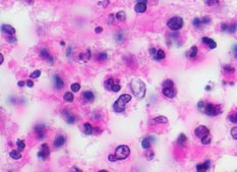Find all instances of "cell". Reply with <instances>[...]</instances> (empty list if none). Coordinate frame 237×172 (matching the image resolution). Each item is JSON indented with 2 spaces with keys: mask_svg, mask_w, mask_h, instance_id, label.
<instances>
[{
  "mask_svg": "<svg viewBox=\"0 0 237 172\" xmlns=\"http://www.w3.org/2000/svg\"><path fill=\"white\" fill-rule=\"evenodd\" d=\"M131 100V96L128 94H123L115 101L114 105H113V109H114L115 112L117 113H121L125 110L126 104H127L129 101Z\"/></svg>",
  "mask_w": 237,
  "mask_h": 172,
  "instance_id": "3957f363",
  "label": "cell"
},
{
  "mask_svg": "<svg viewBox=\"0 0 237 172\" xmlns=\"http://www.w3.org/2000/svg\"><path fill=\"white\" fill-rule=\"evenodd\" d=\"M74 172H83L81 170H79L77 167H74Z\"/></svg>",
  "mask_w": 237,
  "mask_h": 172,
  "instance_id": "816d5d0a",
  "label": "cell"
},
{
  "mask_svg": "<svg viewBox=\"0 0 237 172\" xmlns=\"http://www.w3.org/2000/svg\"><path fill=\"white\" fill-rule=\"evenodd\" d=\"M26 85H28V87H30V88H32V87H34V83H33L31 79H29L28 81H26Z\"/></svg>",
  "mask_w": 237,
  "mask_h": 172,
  "instance_id": "7dc6e473",
  "label": "cell"
},
{
  "mask_svg": "<svg viewBox=\"0 0 237 172\" xmlns=\"http://www.w3.org/2000/svg\"><path fill=\"white\" fill-rule=\"evenodd\" d=\"M154 121L157 123H167L168 119L167 117H165V116H158V117H156L154 119Z\"/></svg>",
  "mask_w": 237,
  "mask_h": 172,
  "instance_id": "4dcf8cb0",
  "label": "cell"
},
{
  "mask_svg": "<svg viewBox=\"0 0 237 172\" xmlns=\"http://www.w3.org/2000/svg\"><path fill=\"white\" fill-rule=\"evenodd\" d=\"M151 145H152V142H151L150 138H143V142H141V147H143V149H145V150H149L151 148Z\"/></svg>",
  "mask_w": 237,
  "mask_h": 172,
  "instance_id": "7402d4cb",
  "label": "cell"
},
{
  "mask_svg": "<svg viewBox=\"0 0 237 172\" xmlns=\"http://www.w3.org/2000/svg\"><path fill=\"white\" fill-rule=\"evenodd\" d=\"M70 88H71L72 92L76 93V92H79V90H81V85H79V83H74V84H72V85L70 86Z\"/></svg>",
  "mask_w": 237,
  "mask_h": 172,
  "instance_id": "1f68e13d",
  "label": "cell"
},
{
  "mask_svg": "<svg viewBox=\"0 0 237 172\" xmlns=\"http://www.w3.org/2000/svg\"><path fill=\"white\" fill-rule=\"evenodd\" d=\"M210 167H211V162L208 160L205 163H201L196 166V172H208Z\"/></svg>",
  "mask_w": 237,
  "mask_h": 172,
  "instance_id": "9c48e42d",
  "label": "cell"
},
{
  "mask_svg": "<svg viewBox=\"0 0 237 172\" xmlns=\"http://www.w3.org/2000/svg\"><path fill=\"white\" fill-rule=\"evenodd\" d=\"M201 143H203V145H209L210 143H211V136H206V138H201Z\"/></svg>",
  "mask_w": 237,
  "mask_h": 172,
  "instance_id": "d590c367",
  "label": "cell"
},
{
  "mask_svg": "<svg viewBox=\"0 0 237 172\" xmlns=\"http://www.w3.org/2000/svg\"><path fill=\"white\" fill-rule=\"evenodd\" d=\"M65 143V138L63 136H59L56 138V140L54 141V147L55 148H60L62 147Z\"/></svg>",
  "mask_w": 237,
  "mask_h": 172,
  "instance_id": "e0dca14e",
  "label": "cell"
},
{
  "mask_svg": "<svg viewBox=\"0 0 237 172\" xmlns=\"http://www.w3.org/2000/svg\"><path fill=\"white\" fill-rule=\"evenodd\" d=\"M95 31H96V33H101L102 32V28H101V26H98V28H96V30H95Z\"/></svg>",
  "mask_w": 237,
  "mask_h": 172,
  "instance_id": "681fc988",
  "label": "cell"
},
{
  "mask_svg": "<svg viewBox=\"0 0 237 172\" xmlns=\"http://www.w3.org/2000/svg\"><path fill=\"white\" fill-rule=\"evenodd\" d=\"M219 2V0H207V4L209 6H215L217 5Z\"/></svg>",
  "mask_w": 237,
  "mask_h": 172,
  "instance_id": "f35d334b",
  "label": "cell"
},
{
  "mask_svg": "<svg viewBox=\"0 0 237 172\" xmlns=\"http://www.w3.org/2000/svg\"><path fill=\"white\" fill-rule=\"evenodd\" d=\"M1 30H2V32L5 33V34H7V35H9V36H12V35L15 33L14 28L11 26H9V25H3L1 26Z\"/></svg>",
  "mask_w": 237,
  "mask_h": 172,
  "instance_id": "4fadbf2b",
  "label": "cell"
},
{
  "mask_svg": "<svg viewBox=\"0 0 237 172\" xmlns=\"http://www.w3.org/2000/svg\"><path fill=\"white\" fill-rule=\"evenodd\" d=\"M81 97H83V100L85 101L86 103H91L94 101L95 99V95L93 94L91 91H86L83 93V95H81Z\"/></svg>",
  "mask_w": 237,
  "mask_h": 172,
  "instance_id": "8fae6325",
  "label": "cell"
},
{
  "mask_svg": "<svg viewBox=\"0 0 237 172\" xmlns=\"http://www.w3.org/2000/svg\"><path fill=\"white\" fill-rule=\"evenodd\" d=\"M201 21L203 25H207V24H209L210 21H211V19H210L209 16H203V19H201Z\"/></svg>",
  "mask_w": 237,
  "mask_h": 172,
  "instance_id": "ab89813d",
  "label": "cell"
},
{
  "mask_svg": "<svg viewBox=\"0 0 237 172\" xmlns=\"http://www.w3.org/2000/svg\"><path fill=\"white\" fill-rule=\"evenodd\" d=\"M162 93L165 97L167 98H174L176 96L177 92L174 88H169V89H162Z\"/></svg>",
  "mask_w": 237,
  "mask_h": 172,
  "instance_id": "7c38bea8",
  "label": "cell"
},
{
  "mask_svg": "<svg viewBox=\"0 0 237 172\" xmlns=\"http://www.w3.org/2000/svg\"><path fill=\"white\" fill-rule=\"evenodd\" d=\"M167 26L171 31H178L183 26V19L179 16H174L168 21Z\"/></svg>",
  "mask_w": 237,
  "mask_h": 172,
  "instance_id": "277c9868",
  "label": "cell"
},
{
  "mask_svg": "<svg viewBox=\"0 0 237 172\" xmlns=\"http://www.w3.org/2000/svg\"><path fill=\"white\" fill-rule=\"evenodd\" d=\"M64 114H65V117H66V121H67L68 123H74L75 122V117L74 115H72L71 112H69L68 110H66L65 112H64Z\"/></svg>",
  "mask_w": 237,
  "mask_h": 172,
  "instance_id": "44dd1931",
  "label": "cell"
},
{
  "mask_svg": "<svg viewBox=\"0 0 237 172\" xmlns=\"http://www.w3.org/2000/svg\"><path fill=\"white\" fill-rule=\"evenodd\" d=\"M7 41L9 42V43H16V39L15 38H13L12 36H9L7 38Z\"/></svg>",
  "mask_w": 237,
  "mask_h": 172,
  "instance_id": "f6af8a7d",
  "label": "cell"
},
{
  "mask_svg": "<svg viewBox=\"0 0 237 172\" xmlns=\"http://www.w3.org/2000/svg\"><path fill=\"white\" fill-rule=\"evenodd\" d=\"M63 98H64V100H65L66 102H72V101L74 100V96L70 92H66L65 94H64Z\"/></svg>",
  "mask_w": 237,
  "mask_h": 172,
  "instance_id": "4316f807",
  "label": "cell"
},
{
  "mask_svg": "<svg viewBox=\"0 0 237 172\" xmlns=\"http://www.w3.org/2000/svg\"><path fill=\"white\" fill-rule=\"evenodd\" d=\"M223 69H224V71L227 72V74H233V72L235 71V68L232 67L231 65H225Z\"/></svg>",
  "mask_w": 237,
  "mask_h": 172,
  "instance_id": "d6a6232c",
  "label": "cell"
},
{
  "mask_svg": "<svg viewBox=\"0 0 237 172\" xmlns=\"http://www.w3.org/2000/svg\"><path fill=\"white\" fill-rule=\"evenodd\" d=\"M35 131H36L37 133V136L40 138V140H42V138H44V136H45V131H46V127L44 124H38L35 126Z\"/></svg>",
  "mask_w": 237,
  "mask_h": 172,
  "instance_id": "ba28073f",
  "label": "cell"
},
{
  "mask_svg": "<svg viewBox=\"0 0 237 172\" xmlns=\"http://www.w3.org/2000/svg\"><path fill=\"white\" fill-rule=\"evenodd\" d=\"M234 51H235V53H237V45L234 46Z\"/></svg>",
  "mask_w": 237,
  "mask_h": 172,
  "instance_id": "db71d44e",
  "label": "cell"
},
{
  "mask_svg": "<svg viewBox=\"0 0 237 172\" xmlns=\"http://www.w3.org/2000/svg\"><path fill=\"white\" fill-rule=\"evenodd\" d=\"M163 89H169V88H174V83L171 79H166V81H163L162 84Z\"/></svg>",
  "mask_w": 237,
  "mask_h": 172,
  "instance_id": "cb8c5ba5",
  "label": "cell"
},
{
  "mask_svg": "<svg viewBox=\"0 0 237 172\" xmlns=\"http://www.w3.org/2000/svg\"><path fill=\"white\" fill-rule=\"evenodd\" d=\"M150 53H151V55H152V56H156L157 51H156V49H155V48H151V49H150Z\"/></svg>",
  "mask_w": 237,
  "mask_h": 172,
  "instance_id": "bcb514c9",
  "label": "cell"
},
{
  "mask_svg": "<svg viewBox=\"0 0 237 172\" xmlns=\"http://www.w3.org/2000/svg\"><path fill=\"white\" fill-rule=\"evenodd\" d=\"M54 81H55V87H56V89H58V90L62 89L63 86H64V83H63L62 79H60V76H54Z\"/></svg>",
  "mask_w": 237,
  "mask_h": 172,
  "instance_id": "ffe728a7",
  "label": "cell"
},
{
  "mask_svg": "<svg viewBox=\"0 0 237 172\" xmlns=\"http://www.w3.org/2000/svg\"><path fill=\"white\" fill-rule=\"evenodd\" d=\"M235 57H236V58H237V53H236V54H235Z\"/></svg>",
  "mask_w": 237,
  "mask_h": 172,
  "instance_id": "9f6ffc18",
  "label": "cell"
},
{
  "mask_svg": "<svg viewBox=\"0 0 237 172\" xmlns=\"http://www.w3.org/2000/svg\"><path fill=\"white\" fill-rule=\"evenodd\" d=\"M130 87H131V91L137 98L141 99L145 97L146 95V85L141 79H133L130 83Z\"/></svg>",
  "mask_w": 237,
  "mask_h": 172,
  "instance_id": "7a4b0ae2",
  "label": "cell"
},
{
  "mask_svg": "<svg viewBox=\"0 0 237 172\" xmlns=\"http://www.w3.org/2000/svg\"><path fill=\"white\" fill-rule=\"evenodd\" d=\"M9 156L11 157L12 159H14V160H19V159L21 158V154L19 151H17V150H13L9 153Z\"/></svg>",
  "mask_w": 237,
  "mask_h": 172,
  "instance_id": "603a6c76",
  "label": "cell"
},
{
  "mask_svg": "<svg viewBox=\"0 0 237 172\" xmlns=\"http://www.w3.org/2000/svg\"><path fill=\"white\" fill-rule=\"evenodd\" d=\"M198 107L201 112H203V113H206L209 116H216L222 112L221 111V107L219 105H214L212 103H207L203 102V101L198 102Z\"/></svg>",
  "mask_w": 237,
  "mask_h": 172,
  "instance_id": "6da1fadb",
  "label": "cell"
},
{
  "mask_svg": "<svg viewBox=\"0 0 237 172\" xmlns=\"http://www.w3.org/2000/svg\"><path fill=\"white\" fill-rule=\"evenodd\" d=\"M16 146H17V151L23 152V151H24V149H25V148H26V143H25V141L17 140Z\"/></svg>",
  "mask_w": 237,
  "mask_h": 172,
  "instance_id": "83f0119b",
  "label": "cell"
},
{
  "mask_svg": "<svg viewBox=\"0 0 237 172\" xmlns=\"http://www.w3.org/2000/svg\"><path fill=\"white\" fill-rule=\"evenodd\" d=\"M221 29H222V31H224V32L234 33L237 29V24H230V25H228V24H222Z\"/></svg>",
  "mask_w": 237,
  "mask_h": 172,
  "instance_id": "30bf717a",
  "label": "cell"
},
{
  "mask_svg": "<svg viewBox=\"0 0 237 172\" xmlns=\"http://www.w3.org/2000/svg\"><path fill=\"white\" fill-rule=\"evenodd\" d=\"M231 136L234 140H237V126L233 127V128L231 129Z\"/></svg>",
  "mask_w": 237,
  "mask_h": 172,
  "instance_id": "60d3db41",
  "label": "cell"
},
{
  "mask_svg": "<svg viewBox=\"0 0 237 172\" xmlns=\"http://www.w3.org/2000/svg\"><path fill=\"white\" fill-rule=\"evenodd\" d=\"M115 81L113 79H108L107 81H105V83H104V87H105V89L107 90V91H112L113 89V86L115 85Z\"/></svg>",
  "mask_w": 237,
  "mask_h": 172,
  "instance_id": "d6986e66",
  "label": "cell"
},
{
  "mask_svg": "<svg viewBox=\"0 0 237 172\" xmlns=\"http://www.w3.org/2000/svg\"><path fill=\"white\" fill-rule=\"evenodd\" d=\"M165 56H166V54H165V52H164V50L160 49V50H158V51H157V54H156V56H155V59H156V60H162V59L165 58Z\"/></svg>",
  "mask_w": 237,
  "mask_h": 172,
  "instance_id": "484cf974",
  "label": "cell"
},
{
  "mask_svg": "<svg viewBox=\"0 0 237 172\" xmlns=\"http://www.w3.org/2000/svg\"><path fill=\"white\" fill-rule=\"evenodd\" d=\"M194 133H196V136H198V138H201H201L210 136V131L207 126H205V125H200L198 127H196V129L194 131Z\"/></svg>",
  "mask_w": 237,
  "mask_h": 172,
  "instance_id": "8992f818",
  "label": "cell"
},
{
  "mask_svg": "<svg viewBox=\"0 0 237 172\" xmlns=\"http://www.w3.org/2000/svg\"><path fill=\"white\" fill-rule=\"evenodd\" d=\"M137 2H139V3H146V4H148V0H137Z\"/></svg>",
  "mask_w": 237,
  "mask_h": 172,
  "instance_id": "f907efd6",
  "label": "cell"
},
{
  "mask_svg": "<svg viewBox=\"0 0 237 172\" xmlns=\"http://www.w3.org/2000/svg\"><path fill=\"white\" fill-rule=\"evenodd\" d=\"M134 10L137 13H143L147 10V4L146 3H139V2H136V6H134Z\"/></svg>",
  "mask_w": 237,
  "mask_h": 172,
  "instance_id": "9a60e30c",
  "label": "cell"
},
{
  "mask_svg": "<svg viewBox=\"0 0 237 172\" xmlns=\"http://www.w3.org/2000/svg\"><path fill=\"white\" fill-rule=\"evenodd\" d=\"M25 81H19V83H17V85H19V87H24V86H25Z\"/></svg>",
  "mask_w": 237,
  "mask_h": 172,
  "instance_id": "c3c4849f",
  "label": "cell"
},
{
  "mask_svg": "<svg viewBox=\"0 0 237 172\" xmlns=\"http://www.w3.org/2000/svg\"><path fill=\"white\" fill-rule=\"evenodd\" d=\"M187 57L190 59H193L196 57V55H198V47L196 46H192L191 48H190L189 50H188V52L186 53Z\"/></svg>",
  "mask_w": 237,
  "mask_h": 172,
  "instance_id": "2e32d148",
  "label": "cell"
},
{
  "mask_svg": "<svg viewBox=\"0 0 237 172\" xmlns=\"http://www.w3.org/2000/svg\"><path fill=\"white\" fill-rule=\"evenodd\" d=\"M229 118H230V120H231L232 122L237 123V111H236L235 114H231V115L229 116Z\"/></svg>",
  "mask_w": 237,
  "mask_h": 172,
  "instance_id": "b9f144b4",
  "label": "cell"
},
{
  "mask_svg": "<svg viewBox=\"0 0 237 172\" xmlns=\"http://www.w3.org/2000/svg\"><path fill=\"white\" fill-rule=\"evenodd\" d=\"M146 156H147L148 160H152V159L154 158V152L151 151V150H148V152H147V154H146Z\"/></svg>",
  "mask_w": 237,
  "mask_h": 172,
  "instance_id": "74e56055",
  "label": "cell"
},
{
  "mask_svg": "<svg viewBox=\"0 0 237 172\" xmlns=\"http://www.w3.org/2000/svg\"><path fill=\"white\" fill-rule=\"evenodd\" d=\"M50 155V149L47 146V144H43L41 146V149H40L39 153H38V157L42 160H45V159L48 158V156Z\"/></svg>",
  "mask_w": 237,
  "mask_h": 172,
  "instance_id": "52a82bcc",
  "label": "cell"
},
{
  "mask_svg": "<svg viewBox=\"0 0 237 172\" xmlns=\"http://www.w3.org/2000/svg\"><path fill=\"white\" fill-rule=\"evenodd\" d=\"M41 76V70H35L33 74H31V79H38L39 76Z\"/></svg>",
  "mask_w": 237,
  "mask_h": 172,
  "instance_id": "e575fe53",
  "label": "cell"
},
{
  "mask_svg": "<svg viewBox=\"0 0 237 172\" xmlns=\"http://www.w3.org/2000/svg\"><path fill=\"white\" fill-rule=\"evenodd\" d=\"M2 62H3V55L0 54V63H2Z\"/></svg>",
  "mask_w": 237,
  "mask_h": 172,
  "instance_id": "f5cc1de1",
  "label": "cell"
},
{
  "mask_svg": "<svg viewBox=\"0 0 237 172\" xmlns=\"http://www.w3.org/2000/svg\"><path fill=\"white\" fill-rule=\"evenodd\" d=\"M186 141H187V138H186V136H185L184 133H181L180 136H178V138H177V143L181 146L184 145L185 143H186Z\"/></svg>",
  "mask_w": 237,
  "mask_h": 172,
  "instance_id": "f1b7e54d",
  "label": "cell"
},
{
  "mask_svg": "<svg viewBox=\"0 0 237 172\" xmlns=\"http://www.w3.org/2000/svg\"><path fill=\"white\" fill-rule=\"evenodd\" d=\"M107 59V54L106 53H100V54L98 55V60L99 61H104V60H106Z\"/></svg>",
  "mask_w": 237,
  "mask_h": 172,
  "instance_id": "8d00e7d4",
  "label": "cell"
},
{
  "mask_svg": "<svg viewBox=\"0 0 237 172\" xmlns=\"http://www.w3.org/2000/svg\"><path fill=\"white\" fill-rule=\"evenodd\" d=\"M120 89H121L120 85H118V84H115V85L113 86V89H112V91H113V92H115V93H117V92H119V91H120Z\"/></svg>",
  "mask_w": 237,
  "mask_h": 172,
  "instance_id": "7bdbcfd3",
  "label": "cell"
},
{
  "mask_svg": "<svg viewBox=\"0 0 237 172\" xmlns=\"http://www.w3.org/2000/svg\"><path fill=\"white\" fill-rule=\"evenodd\" d=\"M192 24H193V26H196V28L200 29L201 26H203V24H201V19H194L193 21H192Z\"/></svg>",
  "mask_w": 237,
  "mask_h": 172,
  "instance_id": "836d02e7",
  "label": "cell"
},
{
  "mask_svg": "<svg viewBox=\"0 0 237 172\" xmlns=\"http://www.w3.org/2000/svg\"><path fill=\"white\" fill-rule=\"evenodd\" d=\"M116 19H118L119 21H124L126 19V14L124 11H119L116 13Z\"/></svg>",
  "mask_w": 237,
  "mask_h": 172,
  "instance_id": "f546056e",
  "label": "cell"
},
{
  "mask_svg": "<svg viewBox=\"0 0 237 172\" xmlns=\"http://www.w3.org/2000/svg\"><path fill=\"white\" fill-rule=\"evenodd\" d=\"M130 154V149L127 147V146H119V147L116 148L115 150V155L118 160H124L128 157V155Z\"/></svg>",
  "mask_w": 237,
  "mask_h": 172,
  "instance_id": "5b68a950",
  "label": "cell"
},
{
  "mask_svg": "<svg viewBox=\"0 0 237 172\" xmlns=\"http://www.w3.org/2000/svg\"><path fill=\"white\" fill-rule=\"evenodd\" d=\"M201 41H203V43L207 44V45L209 46L211 49H215V48L217 47V43L213 39H211V38H208V37H203Z\"/></svg>",
  "mask_w": 237,
  "mask_h": 172,
  "instance_id": "5bb4252c",
  "label": "cell"
},
{
  "mask_svg": "<svg viewBox=\"0 0 237 172\" xmlns=\"http://www.w3.org/2000/svg\"><path fill=\"white\" fill-rule=\"evenodd\" d=\"M99 172H108V171H107V170H100Z\"/></svg>",
  "mask_w": 237,
  "mask_h": 172,
  "instance_id": "11a10c76",
  "label": "cell"
},
{
  "mask_svg": "<svg viewBox=\"0 0 237 172\" xmlns=\"http://www.w3.org/2000/svg\"><path fill=\"white\" fill-rule=\"evenodd\" d=\"M84 131H85V133L88 134V136L92 134L93 133V127H92V125H91L89 122H86L85 124H84Z\"/></svg>",
  "mask_w": 237,
  "mask_h": 172,
  "instance_id": "d4e9b609",
  "label": "cell"
},
{
  "mask_svg": "<svg viewBox=\"0 0 237 172\" xmlns=\"http://www.w3.org/2000/svg\"><path fill=\"white\" fill-rule=\"evenodd\" d=\"M40 56H41L42 58H44V59H48L50 62H52V61H53V58L50 56V54H49V52H48V50L45 49V48L41 49V51H40Z\"/></svg>",
  "mask_w": 237,
  "mask_h": 172,
  "instance_id": "ac0fdd59",
  "label": "cell"
},
{
  "mask_svg": "<svg viewBox=\"0 0 237 172\" xmlns=\"http://www.w3.org/2000/svg\"><path fill=\"white\" fill-rule=\"evenodd\" d=\"M108 159H109V161H111V162H116V161L118 160L116 155H109L108 156Z\"/></svg>",
  "mask_w": 237,
  "mask_h": 172,
  "instance_id": "ee69618b",
  "label": "cell"
}]
</instances>
